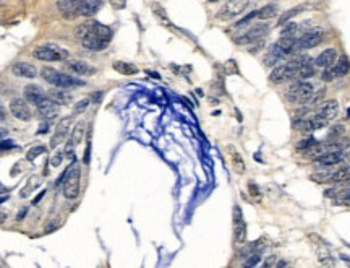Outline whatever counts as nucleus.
<instances>
[{
  "label": "nucleus",
  "mask_w": 350,
  "mask_h": 268,
  "mask_svg": "<svg viewBox=\"0 0 350 268\" xmlns=\"http://www.w3.org/2000/svg\"><path fill=\"white\" fill-rule=\"evenodd\" d=\"M111 39H112V29L106 25L97 23L94 31L89 33L86 37H83L81 44H83L84 49L92 51V52H99V51H104L107 48Z\"/></svg>",
  "instance_id": "obj_1"
},
{
  "label": "nucleus",
  "mask_w": 350,
  "mask_h": 268,
  "mask_svg": "<svg viewBox=\"0 0 350 268\" xmlns=\"http://www.w3.org/2000/svg\"><path fill=\"white\" fill-rule=\"evenodd\" d=\"M41 76L44 81H47L52 86H59V88H75V86H83L84 81L80 78H75L72 75H65L52 67H44L41 70Z\"/></svg>",
  "instance_id": "obj_2"
},
{
  "label": "nucleus",
  "mask_w": 350,
  "mask_h": 268,
  "mask_svg": "<svg viewBox=\"0 0 350 268\" xmlns=\"http://www.w3.org/2000/svg\"><path fill=\"white\" fill-rule=\"evenodd\" d=\"M60 179L64 181V197L67 200H75V198L80 195V181H81V169L78 163L72 166H68V169L65 171L64 175H60Z\"/></svg>",
  "instance_id": "obj_3"
},
{
  "label": "nucleus",
  "mask_w": 350,
  "mask_h": 268,
  "mask_svg": "<svg viewBox=\"0 0 350 268\" xmlns=\"http://www.w3.org/2000/svg\"><path fill=\"white\" fill-rule=\"evenodd\" d=\"M33 56L41 62H59L68 59V51L57 44H44L33 51Z\"/></svg>",
  "instance_id": "obj_4"
},
{
  "label": "nucleus",
  "mask_w": 350,
  "mask_h": 268,
  "mask_svg": "<svg viewBox=\"0 0 350 268\" xmlns=\"http://www.w3.org/2000/svg\"><path fill=\"white\" fill-rule=\"evenodd\" d=\"M313 95H315V88L308 81H297L287 90V99L290 103H300V104L310 103Z\"/></svg>",
  "instance_id": "obj_5"
},
{
  "label": "nucleus",
  "mask_w": 350,
  "mask_h": 268,
  "mask_svg": "<svg viewBox=\"0 0 350 268\" xmlns=\"http://www.w3.org/2000/svg\"><path fill=\"white\" fill-rule=\"evenodd\" d=\"M250 5V0H227L225 5L217 13V17L222 20H232L235 17H240Z\"/></svg>",
  "instance_id": "obj_6"
},
{
  "label": "nucleus",
  "mask_w": 350,
  "mask_h": 268,
  "mask_svg": "<svg viewBox=\"0 0 350 268\" xmlns=\"http://www.w3.org/2000/svg\"><path fill=\"white\" fill-rule=\"evenodd\" d=\"M323 31L321 29H310L305 31L300 37H297V42H295V51H307V49H313L318 44L323 41Z\"/></svg>",
  "instance_id": "obj_7"
},
{
  "label": "nucleus",
  "mask_w": 350,
  "mask_h": 268,
  "mask_svg": "<svg viewBox=\"0 0 350 268\" xmlns=\"http://www.w3.org/2000/svg\"><path fill=\"white\" fill-rule=\"evenodd\" d=\"M269 31V26L268 25H264V23H258V25H255L252 26L248 31H245L242 36H238L235 37V44H252L255 41H258V39H263L264 36L268 34Z\"/></svg>",
  "instance_id": "obj_8"
},
{
  "label": "nucleus",
  "mask_w": 350,
  "mask_h": 268,
  "mask_svg": "<svg viewBox=\"0 0 350 268\" xmlns=\"http://www.w3.org/2000/svg\"><path fill=\"white\" fill-rule=\"evenodd\" d=\"M233 239L237 246H242L246 241V223L243 221L240 206H233Z\"/></svg>",
  "instance_id": "obj_9"
},
{
  "label": "nucleus",
  "mask_w": 350,
  "mask_h": 268,
  "mask_svg": "<svg viewBox=\"0 0 350 268\" xmlns=\"http://www.w3.org/2000/svg\"><path fill=\"white\" fill-rule=\"evenodd\" d=\"M10 114L15 119L23 120V122H29L33 119V112L29 109L28 101L21 98H15L10 101Z\"/></svg>",
  "instance_id": "obj_10"
},
{
  "label": "nucleus",
  "mask_w": 350,
  "mask_h": 268,
  "mask_svg": "<svg viewBox=\"0 0 350 268\" xmlns=\"http://www.w3.org/2000/svg\"><path fill=\"white\" fill-rule=\"evenodd\" d=\"M293 78H298V75H297V68H295L290 62L285 65L276 67L269 75V80L272 83H284L287 80H293Z\"/></svg>",
  "instance_id": "obj_11"
},
{
  "label": "nucleus",
  "mask_w": 350,
  "mask_h": 268,
  "mask_svg": "<svg viewBox=\"0 0 350 268\" xmlns=\"http://www.w3.org/2000/svg\"><path fill=\"white\" fill-rule=\"evenodd\" d=\"M65 68L68 72H72L73 75L78 76H91L96 73V68L89 65L86 60H81V59H72V60H65Z\"/></svg>",
  "instance_id": "obj_12"
},
{
  "label": "nucleus",
  "mask_w": 350,
  "mask_h": 268,
  "mask_svg": "<svg viewBox=\"0 0 350 268\" xmlns=\"http://www.w3.org/2000/svg\"><path fill=\"white\" fill-rule=\"evenodd\" d=\"M12 73L15 76H20V78H28V80H33L39 75V70L36 68V65L25 62V60H20V62H15L12 65Z\"/></svg>",
  "instance_id": "obj_13"
},
{
  "label": "nucleus",
  "mask_w": 350,
  "mask_h": 268,
  "mask_svg": "<svg viewBox=\"0 0 350 268\" xmlns=\"http://www.w3.org/2000/svg\"><path fill=\"white\" fill-rule=\"evenodd\" d=\"M337 114H339V103L336 101V99H328V101H324L316 111L318 117H321V119L328 120V122L336 119Z\"/></svg>",
  "instance_id": "obj_14"
},
{
  "label": "nucleus",
  "mask_w": 350,
  "mask_h": 268,
  "mask_svg": "<svg viewBox=\"0 0 350 268\" xmlns=\"http://www.w3.org/2000/svg\"><path fill=\"white\" fill-rule=\"evenodd\" d=\"M36 107H37V112L41 114V117L45 120H52L59 116V104L56 101H52L49 96L45 98L44 101L39 103Z\"/></svg>",
  "instance_id": "obj_15"
},
{
  "label": "nucleus",
  "mask_w": 350,
  "mask_h": 268,
  "mask_svg": "<svg viewBox=\"0 0 350 268\" xmlns=\"http://www.w3.org/2000/svg\"><path fill=\"white\" fill-rule=\"evenodd\" d=\"M345 159V153L344 151H332V153H326L315 158L316 166H323V167H329V166H336Z\"/></svg>",
  "instance_id": "obj_16"
},
{
  "label": "nucleus",
  "mask_w": 350,
  "mask_h": 268,
  "mask_svg": "<svg viewBox=\"0 0 350 268\" xmlns=\"http://www.w3.org/2000/svg\"><path fill=\"white\" fill-rule=\"evenodd\" d=\"M103 7V2L101 0H83L78 7V10L75 12V17H92L99 12V9Z\"/></svg>",
  "instance_id": "obj_17"
},
{
  "label": "nucleus",
  "mask_w": 350,
  "mask_h": 268,
  "mask_svg": "<svg viewBox=\"0 0 350 268\" xmlns=\"http://www.w3.org/2000/svg\"><path fill=\"white\" fill-rule=\"evenodd\" d=\"M47 98V93L39 86V85H28L25 86V99L28 103L37 106L41 101H44V99Z\"/></svg>",
  "instance_id": "obj_18"
},
{
  "label": "nucleus",
  "mask_w": 350,
  "mask_h": 268,
  "mask_svg": "<svg viewBox=\"0 0 350 268\" xmlns=\"http://www.w3.org/2000/svg\"><path fill=\"white\" fill-rule=\"evenodd\" d=\"M326 125H328V120H324L321 117L315 116V117H311V119H303L300 127H298V130H302L303 133H313V132H316V130L324 128Z\"/></svg>",
  "instance_id": "obj_19"
},
{
  "label": "nucleus",
  "mask_w": 350,
  "mask_h": 268,
  "mask_svg": "<svg viewBox=\"0 0 350 268\" xmlns=\"http://www.w3.org/2000/svg\"><path fill=\"white\" fill-rule=\"evenodd\" d=\"M47 96L52 99V101H56L59 106H68L70 103L73 101L72 93H70L68 90H65V88H59V86H56L54 90H51L49 93H47Z\"/></svg>",
  "instance_id": "obj_20"
},
{
  "label": "nucleus",
  "mask_w": 350,
  "mask_h": 268,
  "mask_svg": "<svg viewBox=\"0 0 350 268\" xmlns=\"http://www.w3.org/2000/svg\"><path fill=\"white\" fill-rule=\"evenodd\" d=\"M336 60H337V52H336V49L329 48V49L323 51V52L320 54V56H318V57L315 59V67L328 68V67L334 65V62H336Z\"/></svg>",
  "instance_id": "obj_21"
},
{
  "label": "nucleus",
  "mask_w": 350,
  "mask_h": 268,
  "mask_svg": "<svg viewBox=\"0 0 350 268\" xmlns=\"http://www.w3.org/2000/svg\"><path fill=\"white\" fill-rule=\"evenodd\" d=\"M326 197H331L334 203L336 205H345L350 206V187L347 189H331V190H326Z\"/></svg>",
  "instance_id": "obj_22"
},
{
  "label": "nucleus",
  "mask_w": 350,
  "mask_h": 268,
  "mask_svg": "<svg viewBox=\"0 0 350 268\" xmlns=\"http://www.w3.org/2000/svg\"><path fill=\"white\" fill-rule=\"evenodd\" d=\"M68 124H70V119H64L60 122V124L56 127V133L52 135V142H51V148H57L59 145L62 143V140L65 139L67 133H68Z\"/></svg>",
  "instance_id": "obj_23"
},
{
  "label": "nucleus",
  "mask_w": 350,
  "mask_h": 268,
  "mask_svg": "<svg viewBox=\"0 0 350 268\" xmlns=\"http://www.w3.org/2000/svg\"><path fill=\"white\" fill-rule=\"evenodd\" d=\"M83 0H59L57 2V9L60 13L67 15V17H72L75 18V12L78 10V7Z\"/></svg>",
  "instance_id": "obj_24"
},
{
  "label": "nucleus",
  "mask_w": 350,
  "mask_h": 268,
  "mask_svg": "<svg viewBox=\"0 0 350 268\" xmlns=\"http://www.w3.org/2000/svg\"><path fill=\"white\" fill-rule=\"evenodd\" d=\"M229 150V155H230V161H232V167H233V171H235L237 174H243L246 171V166H245V161L242 158V155L233 148V147H227Z\"/></svg>",
  "instance_id": "obj_25"
},
{
  "label": "nucleus",
  "mask_w": 350,
  "mask_h": 268,
  "mask_svg": "<svg viewBox=\"0 0 350 268\" xmlns=\"http://www.w3.org/2000/svg\"><path fill=\"white\" fill-rule=\"evenodd\" d=\"M96 25H97V21H94V20H88V21L81 23V25H78V26L75 28V36L81 41L83 37H86L89 33L94 31Z\"/></svg>",
  "instance_id": "obj_26"
},
{
  "label": "nucleus",
  "mask_w": 350,
  "mask_h": 268,
  "mask_svg": "<svg viewBox=\"0 0 350 268\" xmlns=\"http://www.w3.org/2000/svg\"><path fill=\"white\" fill-rule=\"evenodd\" d=\"M332 70H334V75H336V78H337V76H345L348 73V70H350L348 59L345 56L339 57V60H336V62H334Z\"/></svg>",
  "instance_id": "obj_27"
},
{
  "label": "nucleus",
  "mask_w": 350,
  "mask_h": 268,
  "mask_svg": "<svg viewBox=\"0 0 350 268\" xmlns=\"http://www.w3.org/2000/svg\"><path fill=\"white\" fill-rule=\"evenodd\" d=\"M114 70H117L120 75H135L138 72V68L130 64V62H122V60H117V62L112 64Z\"/></svg>",
  "instance_id": "obj_28"
},
{
  "label": "nucleus",
  "mask_w": 350,
  "mask_h": 268,
  "mask_svg": "<svg viewBox=\"0 0 350 268\" xmlns=\"http://www.w3.org/2000/svg\"><path fill=\"white\" fill-rule=\"evenodd\" d=\"M332 182H336V184L350 182V166H342L337 171H334L332 172Z\"/></svg>",
  "instance_id": "obj_29"
},
{
  "label": "nucleus",
  "mask_w": 350,
  "mask_h": 268,
  "mask_svg": "<svg viewBox=\"0 0 350 268\" xmlns=\"http://www.w3.org/2000/svg\"><path fill=\"white\" fill-rule=\"evenodd\" d=\"M274 17H277V5H274V4L264 5L263 9L256 12V18H260V20H269V18H274Z\"/></svg>",
  "instance_id": "obj_30"
},
{
  "label": "nucleus",
  "mask_w": 350,
  "mask_h": 268,
  "mask_svg": "<svg viewBox=\"0 0 350 268\" xmlns=\"http://www.w3.org/2000/svg\"><path fill=\"white\" fill-rule=\"evenodd\" d=\"M84 125H86V122L84 120H80V122H76V125L73 127V132H72V137L70 139L73 140V143L76 145H80L81 140H83V135H84Z\"/></svg>",
  "instance_id": "obj_31"
},
{
  "label": "nucleus",
  "mask_w": 350,
  "mask_h": 268,
  "mask_svg": "<svg viewBox=\"0 0 350 268\" xmlns=\"http://www.w3.org/2000/svg\"><path fill=\"white\" fill-rule=\"evenodd\" d=\"M303 9H305V5H297V7H293V9H290V10H287V12H284L281 17H279V25H284V23H287V21H290V18H293L295 15H298V13H302L303 12Z\"/></svg>",
  "instance_id": "obj_32"
},
{
  "label": "nucleus",
  "mask_w": 350,
  "mask_h": 268,
  "mask_svg": "<svg viewBox=\"0 0 350 268\" xmlns=\"http://www.w3.org/2000/svg\"><path fill=\"white\" fill-rule=\"evenodd\" d=\"M282 60H284L282 56H279L277 52L271 51V49H269V52L266 54V56L263 57V62H264V65H266V67H274V65H277L279 62H282Z\"/></svg>",
  "instance_id": "obj_33"
},
{
  "label": "nucleus",
  "mask_w": 350,
  "mask_h": 268,
  "mask_svg": "<svg viewBox=\"0 0 350 268\" xmlns=\"http://www.w3.org/2000/svg\"><path fill=\"white\" fill-rule=\"evenodd\" d=\"M297 33H298V25H297V23L287 21L282 25L281 36H297Z\"/></svg>",
  "instance_id": "obj_34"
},
{
  "label": "nucleus",
  "mask_w": 350,
  "mask_h": 268,
  "mask_svg": "<svg viewBox=\"0 0 350 268\" xmlns=\"http://www.w3.org/2000/svg\"><path fill=\"white\" fill-rule=\"evenodd\" d=\"M311 181L320 182V184L332 182V172H315V174H311Z\"/></svg>",
  "instance_id": "obj_35"
},
{
  "label": "nucleus",
  "mask_w": 350,
  "mask_h": 268,
  "mask_svg": "<svg viewBox=\"0 0 350 268\" xmlns=\"http://www.w3.org/2000/svg\"><path fill=\"white\" fill-rule=\"evenodd\" d=\"M344 132H345V128H344V125H334V127H331V130H329V133H328V140H337V139H340L342 135H344Z\"/></svg>",
  "instance_id": "obj_36"
},
{
  "label": "nucleus",
  "mask_w": 350,
  "mask_h": 268,
  "mask_svg": "<svg viewBox=\"0 0 350 268\" xmlns=\"http://www.w3.org/2000/svg\"><path fill=\"white\" fill-rule=\"evenodd\" d=\"M75 148H76V145L73 143L72 139H68L67 143H65V148H64V153H65V158L68 159H75Z\"/></svg>",
  "instance_id": "obj_37"
},
{
  "label": "nucleus",
  "mask_w": 350,
  "mask_h": 268,
  "mask_svg": "<svg viewBox=\"0 0 350 268\" xmlns=\"http://www.w3.org/2000/svg\"><path fill=\"white\" fill-rule=\"evenodd\" d=\"M316 142H318V140L315 139V137H308V139L302 140V142L297 145V148H298L300 151H307L308 148H311V147H313V145H315Z\"/></svg>",
  "instance_id": "obj_38"
},
{
  "label": "nucleus",
  "mask_w": 350,
  "mask_h": 268,
  "mask_svg": "<svg viewBox=\"0 0 350 268\" xmlns=\"http://www.w3.org/2000/svg\"><path fill=\"white\" fill-rule=\"evenodd\" d=\"M42 153H45V147H41V145H39V147H34V148H31V150L28 151L26 158H28L29 161H33V159H36L37 156H41Z\"/></svg>",
  "instance_id": "obj_39"
},
{
  "label": "nucleus",
  "mask_w": 350,
  "mask_h": 268,
  "mask_svg": "<svg viewBox=\"0 0 350 268\" xmlns=\"http://www.w3.org/2000/svg\"><path fill=\"white\" fill-rule=\"evenodd\" d=\"M64 158H65L64 150H57L56 153H54V156L51 158V164H52L54 167H57V166L62 164V161H64Z\"/></svg>",
  "instance_id": "obj_40"
},
{
  "label": "nucleus",
  "mask_w": 350,
  "mask_h": 268,
  "mask_svg": "<svg viewBox=\"0 0 350 268\" xmlns=\"http://www.w3.org/2000/svg\"><path fill=\"white\" fill-rule=\"evenodd\" d=\"M89 104H91V98H84V99H81V101L75 106V114H83L84 111L88 109V106H89Z\"/></svg>",
  "instance_id": "obj_41"
},
{
  "label": "nucleus",
  "mask_w": 350,
  "mask_h": 268,
  "mask_svg": "<svg viewBox=\"0 0 350 268\" xmlns=\"http://www.w3.org/2000/svg\"><path fill=\"white\" fill-rule=\"evenodd\" d=\"M321 78H323V81H332L334 78H336V75H334V70H332V68H331V67H328V68H326V70L323 72Z\"/></svg>",
  "instance_id": "obj_42"
},
{
  "label": "nucleus",
  "mask_w": 350,
  "mask_h": 268,
  "mask_svg": "<svg viewBox=\"0 0 350 268\" xmlns=\"http://www.w3.org/2000/svg\"><path fill=\"white\" fill-rule=\"evenodd\" d=\"M125 4H127V0H111V5L117 10H122L123 7H125Z\"/></svg>",
  "instance_id": "obj_43"
},
{
  "label": "nucleus",
  "mask_w": 350,
  "mask_h": 268,
  "mask_svg": "<svg viewBox=\"0 0 350 268\" xmlns=\"http://www.w3.org/2000/svg\"><path fill=\"white\" fill-rule=\"evenodd\" d=\"M101 99H103V93H94L91 96V101H94V103H101Z\"/></svg>",
  "instance_id": "obj_44"
},
{
  "label": "nucleus",
  "mask_w": 350,
  "mask_h": 268,
  "mask_svg": "<svg viewBox=\"0 0 350 268\" xmlns=\"http://www.w3.org/2000/svg\"><path fill=\"white\" fill-rule=\"evenodd\" d=\"M272 265H276V257H271L266 263H264V266H272Z\"/></svg>",
  "instance_id": "obj_45"
},
{
  "label": "nucleus",
  "mask_w": 350,
  "mask_h": 268,
  "mask_svg": "<svg viewBox=\"0 0 350 268\" xmlns=\"http://www.w3.org/2000/svg\"><path fill=\"white\" fill-rule=\"evenodd\" d=\"M25 214H26V208H25V210H21V211L18 213V216H17V219H18V221H21V219H23V216H25Z\"/></svg>",
  "instance_id": "obj_46"
},
{
  "label": "nucleus",
  "mask_w": 350,
  "mask_h": 268,
  "mask_svg": "<svg viewBox=\"0 0 350 268\" xmlns=\"http://www.w3.org/2000/svg\"><path fill=\"white\" fill-rule=\"evenodd\" d=\"M7 219V213H4V211H0V225L4 223V221Z\"/></svg>",
  "instance_id": "obj_47"
},
{
  "label": "nucleus",
  "mask_w": 350,
  "mask_h": 268,
  "mask_svg": "<svg viewBox=\"0 0 350 268\" xmlns=\"http://www.w3.org/2000/svg\"><path fill=\"white\" fill-rule=\"evenodd\" d=\"M7 198H9V197H7V195H2V197H0V203H4V202H7Z\"/></svg>",
  "instance_id": "obj_48"
},
{
  "label": "nucleus",
  "mask_w": 350,
  "mask_h": 268,
  "mask_svg": "<svg viewBox=\"0 0 350 268\" xmlns=\"http://www.w3.org/2000/svg\"><path fill=\"white\" fill-rule=\"evenodd\" d=\"M5 117V114H4V109H2V107H0V120H2Z\"/></svg>",
  "instance_id": "obj_49"
},
{
  "label": "nucleus",
  "mask_w": 350,
  "mask_h": 268,
  "mask_svg": "<svg viewBox=\"0 0 350 268\" xmlns=\"http://www.w3.org/2000/svg\"><path fill=\"white\" fill-rule=\"evenodd\" d=\"M345 159H347V163H348V166H350V151L345 155Z\"/></svg>",
  "instance_id": "obj_50"
},
{
  "label": "nucleus",
  "mask_w": 350,
  "mask_h": 268,
  "mask_svg": "<svg viewBox=\"0 0 350 268\" xmlns=\"http://www.w3.org/2000/svg\"><path fill=\"white\" fill-rule=\"evenodd\" d=\"M208 2H219V0H208Z\"/></svg>",
  "instance_id": "obj_51"
}]
</instances>
